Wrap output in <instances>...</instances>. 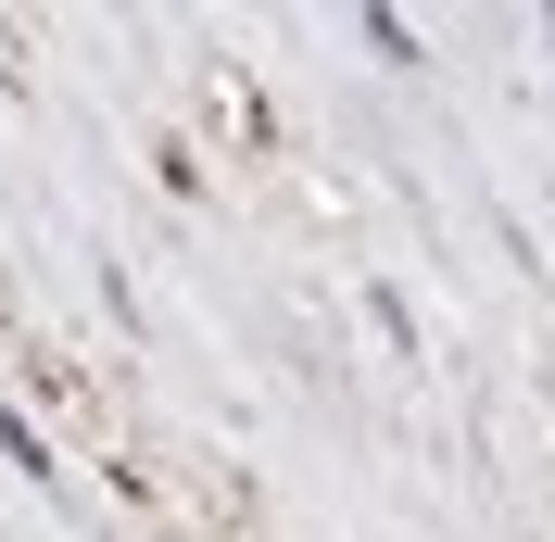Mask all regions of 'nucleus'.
<instances>
[]
</instances>
